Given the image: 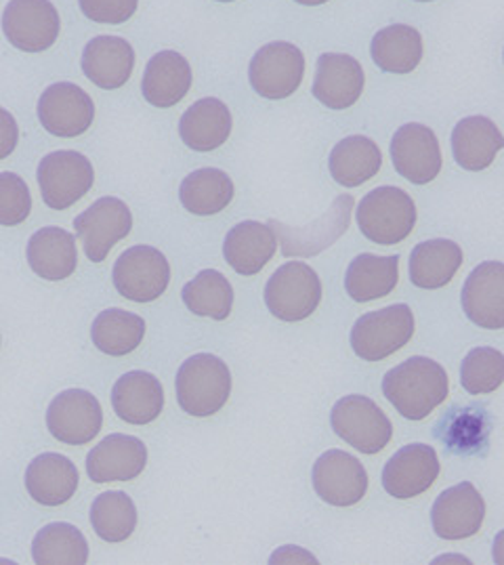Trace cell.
Returning a JSON list of instances; mask_svg holds the SVG:
<instances>
[{
  "mask_svg": "<svg viewBox=\"0 0 504 565\" xmlns=\"http://www.w3.org/2000/svg\"><path fill=\"white\" fill-rule=\"evenodd\" d=\"M462 265V248L452 239L438 238L415 246L408 271L410 280L422 290H438L454 280Z\"/></svg>",
  "mask_w": 504,
  "mask_h": 565,
  "instance_id": "f546056e",
  "label": "cell"
},
{
  "mask_svg": "<svg viewBox=\"0 0 504 565\" xmlns=\"http://www.w3.org/2000/svg\"><path fill=\"white\" fill-rule=\"evenodd\" d=\"M49 434L67 446H85L104 427L99 399L85 390H67L53 397L46 411Z\"/></svg>",
  "mask_w": 504,
  "mask_h": 565,
  "instance_id": "8fae6325",
  "label": "cell"
},
{
  "mask_svg": "<svg viewBox=\"0 0 504 565\" xmlns=\"http://www.w3.org/2000/svg\"><path fill=\"white\" fill-rule=\"evenodd\" d=\"M74 230L83 242L88 262L101 263L114 244L131 234V209L118 198H99L74 218Z\"/></svg>",
  "mask_w": 504,
  "mask_h": 565,
  "instance_id": "7c38bea8",
  "label": "cell"
},
{
  "mask_svg": "<svg viewBox=\"0 0 504 565\" xmlns=\"http://www.w3.org/2000/svg\"><path fill=\"white\" fill-rule=\"evenodd\" d=\"M311 479L318 497L332 507H353L368 492L364 465L343 450H329L318 458Z\"/></svg>",
  "mask_w": 504,
  "mask_h": 565,
  "instance_id": "4fadbf2b",
  "label": "cell"
},
{
  "mask_svg": "<svg viewBox=\"0 0 504 565\" xmlns=\"http://www.w3.org/2000/svg\"><path fill=\"white\" fill-rule=\"evenodd\" d=\"M32 559L36 565H85L87 539L76 525L49 523L34 536Z\"/></svg>",
  "mask_w": 504,
  "mask_h": 565,
  "instance_id": "e575fe53",
  "label": "cell"
},
{
  "mask_svg": "<svg viewBox=\"0 0 504 565\" xmlns=\"http://www.w3.org/2000/svg\"><path fill=\"white\" fill-rule=\"evenodd\" d=\"M392 160L395 171L410 183H431L441 171L438 135L418 122L399 127L392 139Z\"/></svg>",
  "mask_w": 504,
  "mask_h": 565,
  "instance_id": "2e32d148",
  "label": "cell"
},
{
  "mask_svg": "<svg viewBox=\"0 0 504 565\" xmlns=\"http://www.w3.org/2000/svg\"><path fill=\"white\" fill-rule=\"evenodd\" d=\"M305 76V55L297 44L276 41L261 46L248 67L250 87L264 99L280 102L297 93Z\"/></svg>",
  "mask_w": 504,
  "mask_h": 565,
  "instance_id": "52a82bcc",
  "label": "cell"
},
{
  "mask_svg": "<svg viewBox=\"0 0 504 565\" xmlns=\"http://www.w3.org/2000/svg\"><path fill=\"white\" fill-rule=\"evenodd\" d=\"M111 278L125 299L132 303H152L169 288L171 265L154 246L139 244L118 257Z\"/></svg>",
  "mask_w": 504,
  "mask_h": 565,
  "instance_id": "ba28073f",
  "label": "cell"
},
{
  "mask_svg": "<svg viewBox=\"0 0 504 565\" xmlns=\"http://www.w3.org/2000/svg\"><path fill=\"white\" fill-rule=\"evenodd\" d=\"M20 141V129H18V120L13 118L11 111L0 108V160L9 158L15 152Z\"/></svg>",
  "mask_w": 504,
  "mask_h": 565,
  "instance_id": "7bdbcfd3",
  "label": "cell"
},
{
  "mask_svg": "<svg viewBox=\"0 0 504 565\" xmlns=\"http://www.w3.org/2000/svg\"><path fill=\"white\" fill-rule=\"evenodd\" d=\"M504 381V355L498 349L478 348L462 360V387L471 395L496 392Z\"/></svg>",
  "mask_w": 504,
  "mask_h": 565,
  "instance_id": "f35d334b",
  "label": "cell"
},
{
  "mask_svg": "<svg viewBox=\"0 0 504 565\" xmlns=\"http://www.w3.org/2000/svg\"><path fill=\"white\" fill-rule=\"evenodd\" d=\"M503 148L501 129L485 116L462 118L452 132V156L464 171H485Z\"/></svg>",
  "mask_w": 504,
  "mask_h": 565,
  "instance_id": "83f0119b",
  "label": "cell"
},
{
  "mask_svg": "<svg viewBox=\"0 0 504 565\" xmlns=\"http://www.w3.org/2000/svg\"><path fill=\"white\" fill-rule=\"evenodd\" d=\"M183 209L197 217H213L234 200V181L219 169H197L187 174L179 188Z\"/></svg>",
  "mask_w": 504,
  "mask_h": 565,
  "instance_id": "836d02e7",
  "label": "cell"
},
{
  "mask_svg": "<svg viewBox=\"0 0 504 565\" xmlns=\"http://www.w3.org/2000/svg\"><path fill=\"white\" fill-rule=\"evenodd\" d=\"M462 309L467 318L487 330L504 327V265L485 262L478 265L462 286Z\"/></svg>",
  "mask_w": 504,
  "mask_h": 565,
  "instance_id": "ffe728a7",
  "label": "cell"
},
{
  "mask_svg": "<svg viewBox=\"0 0 504 565\" xmlns=\"http://www.w3.org/2000/svg\"><path fill=\"white\" fill-rule=\"evenodd\" d=\"M217 2H234V0H217Z\"/></svg>",
  "mask_w": 504,
  "mask_h": 565,
  "instance_id": "f6af8a7d",
  "label": "cell"
},
{
  "mask_svg": "<svg viewBox=\"0 0 504 565\" xmlns=\"http://www.w3.org/2000/svg\"><path fill=\"white\" fill-rule=\"evenodd\" d=\"M439 478L436 448L427 444H410L397 450L385 465L383 486L394 499H415L427 492Z\"/></svg>",
  "mask_w": 504,
  "mask_h": 565,
  "instance_id": "e0dca14e",
  "label": "cell"
},
{
  "mask_svg": "<svg viewBox=\"0 0 504 565\" xmlns=\"http://www.w3.org/2000/svg\"><path fill=\"white\" fill-rule=\"evenodd\" d=\"M192 87V67L176 51H160L148 62L141 90L154 108H173Z\"/></svg>",
  "mask_w": 504,
  "mask_h": 565,
  "instance_id": "4316f807",
  "label": "cell"
},
{
  "mask_svg": "<svg viewBox=\"0 0 504 565\" xmlns=\"http://www.w3.org/2000/svg\"><path fill=\"white\" fill-rule=\"evenodd\" d=\"M399 280V257L357 255L345 276V290L355 303H371L394 292Z\"/></svg>",
  "mask_w": 504,
  "mask_h": 565,
  "instance_id": "1f68e13d",
  "label": "cell"
},
{
  "mask_svg": "<svg viewBox=\"0 0 504 565\" xmlns=\"http://www.w3.org/2000/svg\"><path fill=\"white\" fill-rule=\"evenodd\" d=\"M232 127L229 108L217 97H204L181 116L179 135L190 150L213 152L229 139Z\"/></svg>",
  "mask_w": 504,
  "mask_h": 565,
  "instance_id": "d4e9b609",
  "label": "cell"
},
{
  "mask_svg": "<svg viewBox=\"0 0 504 565\" xmlns=\"http://www.w3.org/2000/svg\"><path fill=\"white\" fill-rule=\"evenodd\" d=\"M78 479V469L69 458L46 452L28 465L25 490L43 507H60L74 497Z\"/></svg>",
  "mask_w": 504,
  "mask_h": 565,
  "instance_id": "484cf974",
  "label": "cell"
},
{
  "mask_svg": "<svg viewBox=\"0 0 504 565\" xmlns=\"http://www.w3.org/2000/svg\"><path fill=\"white\" fill-rule=\"evenodd\" d=\"M450 392L448 372L431 358H410L383 379V393L408 420H422L443 404Z\"/></svg>",
  "mask_w": 504,
  "mask_h": 565,
  "instance_id": "6da1fadb",
  "label": "cell"
},
{
  "mask_svg": "<svg viewBox=\"0 0 504 565\" xmlns=\"http://www.w3.org/2000/svg\"><path fill=\"white\" fill-rule=\"evenodd\" d=\"M360 232L380 246H394L408 238L417 225V204L399 188L383 185L357 204Z\"/></svg>",
  "mask_w": 504,
  "mask_h": 565,
  "instance_id": "3957f363",
  "label": "cell"
},
{
  "mask_svg": "<svg viewBox=\"0 0 504 565\" xmlns=\"http://www.w3.org/2000/svg\"><path fill=\"white\" fill-rule=\"evenodd\" d=\"M25 257L34 274L43 280H66L78 265L76 239L62 227H43L28 242Z\"/></svg>",
  "mask_w": 504,
  "mask_h": 565,
  "instance_id": "f1b7e54d",
  "label": "cell"
},
{
  "mask_svg": "<svg viewBox=\"0 0 504 565\" xmlns=\"http://www.w3.org/2000/svg\"><path fill=\"white\" fill-rule=\"evenodd\" d=\"M39 185L44 204L66 211L88 194L95 181L93 164L85 153L60 150L44 156L39 164Z\"/></svg>",
  "mask_w": 504,
  "mask_h": 565,
  "instance_id": "9c48e42d",
  "label": "cell"
},
{
  "mask_svg": "<svg viewBox=\"0 0 504 565\" xmlns=\"http://www.w3.org/2000/svg\"><path fill=\"white\" fill-rule=\"evenodd\" d=\"M473 414V408H464V411H452L450 416H454L452 420L446 416L443 418V427L441 439L457 450H478L480 444H485V437L490 435V416L483 411L469 427V418Z\"/></svg>",
  "mask_w": 504,
  "mask_h": 565,
  "instance_id": "ab89813d",
  "label": "cell"
},
{
  "mask_svg": "<svg viewBox=\"0 0 504 565\" xmlns=\"http://www.w3.org/2000/svg\"><path fill=\"white\" fill-rule=\"evenodd\" d=\"M111 406L120 420L129 425H148L164 411L162 383L143 370L127 372L111 390Z\"/></svg>",
  "mask_w": 504,
  "mask_h": 565,
  "instance_id": "7402d4cb",
  "label": "cell"
},
{
  "mask_svg": "<svg viewBox=\"0 0 504 565\" xmlns=\"http://www.w3.org/2000/svg\"><path fill=\"white\" fill-rule=\"evenodd\" d=\"M90 525L106 543H122L131 539L137 527V509L127 492L110 490L99 494L90 504Z\"/></svg>",
  "mask_w": 504,
  "mask_h": 565,
  "instance_id": "74e56055",
  "label": "cell"
},
{
  "mask_svg": "<svg viewBox=\"0 0 504 565\" xmlns=\"http://www.w3.org/2000/svg\"><path fill=\"white\" fill-rule=\"evenodd\" d=\"M320 301L322 282L303 262H290L278 267L265 286V305L282 322L308 320Z\"/></svg>",
  "mask_w": 504,
  "mask_h": 565,
  "instance_id": "8992f818",
  "label": "cell"
},
{
  "mask_svg": "<svg viewBox=\"0 0 504 565\" xmlns=\"http://www.w3.org/2000/svg\"><path fill=\"white\" fill-rule=\"evenodd\" d=\"M383 167V152L371 137L351 135L330 152L332 179L343 188H360L371 181Z\"/></svg>",
  "mask_w": 504,
  "mask_h": 565,
  "instance_id": "4dcf8cb0",
  "label": "cell"
},
{
  "mask_svg": "<svg viewBox=\"0 0 504 565\" xmlns=\"http://www.w3.org/2000/svg\"><path fill=\"white\" fill-rule=\"evenodd\" d=\"M95 118L90 95L72 83H55L44 88L39 99V120L44 131L55 137H78L88 131Z\"/></svg>",
  "mask_w": 504,
  "mask_h": 565,
  "instance_id": "9a60e30c",
  "label": "cell"
},
{
  "mask_svg": "<svg viewBox=\"0 0 504 565\" xmlns=\"http://www.w3.org/2000/svg\"><path fill=\"white\" fill-rule=\"evenodd\" d=\"M78 4L90 22L118 25L131 20L139 0H78Z\"/></svg>",
  "mask_w": 504,
  "mask_h": 565,
  "instance_id": "b9f144b4",
  "label": "cell"
},
{
  "mask_svg": "<svg viewBox=\"0 0 504 565\" xmlns=\"http://www.w3.org/2000/svg\"><path fill=\"white\" fill-rule=\"evenodd\" d=\"M276 248L278 238L269 223L242 221L227 232L223 242V257L236 274L255 276L274 259Z\"/></svg>",
  "mask_w": 504,
  "mask_h": 565,
  "instance_id": "603a6c76",
  "label": "cell"
},
{
  "mask_svg": "<svg viewBox=\"0 0 504 565\" xmlns=\"http://www.w3.org/2000/svg\"><path fill=\"white\" fill-rule=\"evenodd\" d=\"M353 198L339 196L330 206L329 213L313 221L305 230L286 227L280 221H269V227L276 232V238L282 239L285 257H315L324 248H329L334 239L341 238L350 227Z\"/></svg>",
  "mask_w": 504,
  "mask_h": 565,
  "instance_id": "ac0fdd59",
  "label": "cell"
},
{
  "mask_svg": "<svg viewBox=\"0 0 504 565\" xmlns=\"http://www.w3.org/2000/svg\"><path fill=\"white\" fill-rule=\"evenodd\" d=\"M132 67L135 51L120 36H97L83 51V72L95 87L114 90L127 85Z\"/></svg>",
  "mask_w": 504,
  "mask_h": 565,
  "instance_id": "cb8c5ba5",
  "label": "cell"
},
{
  "mask_svg": "<svg viewBox=\"0 0 504 565\" xmlns=\"http://www.w3.org/2000/svg\"><path fill=\"white\" fill-rule=\"evenodd\" d=\"M146 337V320L127 309L101 311L93 327L90 339L95 348L108 355H127L141 345Z\"/></svg>",
  "mask_w": 504,
  "mask_h": 565,
  "instance_id": "d590c367",
  "label": "cell"
},
{
  "mask_svg": "<svg viewBox=\"0 0 504 565\" xmlns=\"http://www.w3.org/2000/svg\"><path fill=\"white\" fill-rule=\"evenodd\" d=\"M299 4H305V7H320V4H326L329 0H294Z\"/></svg>",
  "mask_w": 504,
  "mask_h": 565,
  "instance_id": "ee69618b",
  "label": "cell"
},
{
  "mask_svg": "<svg viewBox=\"0 0 504 565\" xmlns=\"http://www.w3.org/2000/svg\"><path fill=\"white\" fill-rule=\"evenodd\" d=\"M332 431L362 455H378L394 435L389 416L366 395H345L330 413Z\"/></svg>",
  "mask_w": 504,
  "mask_h": 565,
  "instance_id": "5b68a950",
  "label": "cell"
},
{
  "mask_svg": "<svg viewBox=\"0 0 504 565\" xmlns=\"http://www.w3.org/2000/svg\"><path fill=\"white\" fill-rule=\"evenodd\" d=\"M417 2H433V0H417Z\"/></svg>",
  "mask_w": 504,
  "mask_h": 565,
  "instance_id": "bcb514c9",
  "label": "cell"
},
{
  "mask_svg": "<svg viewBox=\"0 0 504 565\" xmlns=\"http://www.w3.org/2000/svg\"><path fill=\"white\" fill-rule=\"evenodd\" d=\"M422 36L408 23H394L374 34L371 53L374 64L383 72L410 74L422 60Z\"/></svg>",
  "mask_w": 504,
  "mask_h": 565,
  "instance_id": "d6a6232c",
  "label": "cell"
},
{
  "mask_svg": "<svg viewBox=\"0 0 504 565\" xmlns=\"http://www.w3.org/2000/svg\"><path fill=\"white\" fill-rule=\"evenodd\" d=\"M148 465V448L139 437L111 434L104 437L87 457V476L95 483L131 481Z\"/></svg>",
  "mask_w": 504,
  "mask_h": 565,
  "instance_id": "d6986e66",
  "label": "cell"
},
{
  "mask_svg": "<svg viewBox=\"0 0 504 565\" xmlns=\"http://www.w3.org/2000/svg\"><path fill=\"white\" fill-rule=\"evenodd\" d=\"M181 297L192 313L217 322L227 320L234 307V288L229 280L215 269L200 271L194 280L183 286Z\"/></svg>",
  "mask_w": 504,
  "mask_h": 565,
  "instance_id": "8d00e7d4",
  "label": "cell"
},
{
  "mask_svg": "<svg viewBox=\"0 0 504 565\" xmlns=\"http://www.w3.org/2000/svg\"><path fill=\"white\" fill-rule=\"evenodd\" d=\"M176 402L190 416L219 413L232 395V372L213 353H197L183 362L176 372Z\"/></svg>",
  "mask_w": 504,
  "mask_h": 565,
  "instance_id": "7a4b0ae2",
  "label": "cell"
},
{
  "mask_svg": "<svg viewBox=\"0 0 504 565\" xmlns=\"http://www.w3.org/2000/svg\"><path fill=\"white\" fill-rule=\"evenodd\" d=\"M32 196L20 174L0 173V225L13 227L30 217Z\"/></svg>",
  "mask_w": 504,
  "mask_h": 565,
  "instance_id": "60d3db41",
  "label": "cell"
},
{
  "mask_svg": "<svg viewBox=\"0 0 504 565\" xmlns=\"http://www.w3.org/2000/svg\"><path fill=\"white\" fill-rule=\"evenodd\" d=\"M415 334V313L408 305H392L364 313L351 330L353 353L366 362H380L406 348Z\"/></svg>",
  "mask_w": 504,
  "mask_h": 565,
  "instance_id": "277c9868",
  "label": "cell"
},
{
  "mask_svg": "<svg viewBox=\"0 0 504 565\" xmlns=\"http://www.w3.org/2000/svg\"><path fill=\"white\" fill-rule=\"evenodd\" d=\"M62 20L51 0H11L2 13L7 41L25 53L51 49L60 36Z\"/></svg>",
  "mask_w": 504,
  "mask_h": 565,
  "instance_id": "30bf717a",
  "label": "cell"
},
{
  "mask_svg": "<svg viewBox=\"0 0 504 565\" xmlns=\"http://www.w3.org/2000/svg\"><path fill=\"white\" fill-rule=\"evenodd\" d=\"M483 520L485 502L471 481H462L441 492L431 509L433 530L443 541H464L475 536L482 530Z\"/></svg>",
  "mask_w": 504,
  "mask_h": 565,
  "instance_id": "5bb4252c",
  "label": "cell"
},
{
  "mask_svg": "<svg viewBox=\"0 0 504 565\" xmlns=\"http://www.w3.org/2000/svg\"><path fill=\"white\" fill-rule=\"evenodd\" d=\"M364 67L347 53H324L318 60L313 97L330 109H347L362 97Z\"/></svg>",
  "mask_w": 504,
  "mask_h": 565,
  "instance_id": "44dd1931",
  "label": "cell"
}]
</instances>
